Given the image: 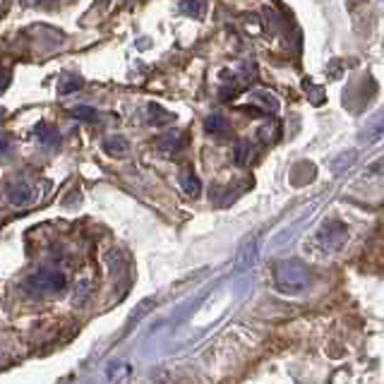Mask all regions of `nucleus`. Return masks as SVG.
Here are the masks:
<instances>
[{
  "instance_id": "nucleus-1",
  "label": "nucleus",
  "mask_w": 384,
  "mask_h": 384,
  "mask_svg": "<svg viewBox=\"0 0 384 384\" xmlns=\"http://www.w3.org/2000/svg\"><path fill=\"white\" fill-rule=\"evenodd\" d=\"M274 281H277V288L284 293H300L305 291L307 286L312 284V274L303 262L298 260H286L279 262L277 269H274Z\"/></svg>"
},
{
  "instance_id": "nucleus-2",
  "label": "nucleus",
  "mask_w": 384,
  "mask_h": 384,
  "mask_svg": "<svg viewBox=\"0 0 384 384\" xmlns=\"http://www.w3.org/2000/svg\"><path fill=\"white\" fill-rule=\"evenodd\" d=\"M65 286H68L65 274L55 272V269H41V272L31 274L27 279L29 291H38V293H60Z\"/></svg>"
},
{
  "instance_id": "nucleus-3",
  "label": "nucleus",
  "mask_w": 384,
  "mask_h": 384,
  "mask_svg": "<svg viewBox=\"0 0 384 384\" xmlns=\"http://www.w3.org/2000/svg\"><path fill=\"white\" fill-rule=\"evenodd\" d=\"M346 238H348V228L341 221H326L322 228H319V242L329 250L341 247Z\"/></svg>"
},
{
  "instance_id": "nucleus-4",
  "label": "nucleus",
  "mask_w": 384,
  "mask_h": 384,
  "mask_svg": "<svg viewBox=\"0 0 384 384\" xmlns=\"http://www.w3.org/2000/svg\"><path fill=\"white\" fill-rule=\"evenodd\" d=\"M8 200L15 204V207H24V204L31 202V188L24 181H15L8 185Z\"/></svg>"
},
{
  "instance_id": "nucleus-5",
  "label": "nucleus",
  "mask_w": 384,
  "mask_h": 384,
  "mask_svg": "<svg viewBox=\"0 0 384 384\" xmlns=\"http://www.w3.org/2000/svg\"><path fill=\"white\" fill-rule=\"evenodd\" d=\"M183 144H185V134L176 132V130L161 134V137H159V142H156V146H159V149H161L164 154H173V151H178Z\"/></svg>"
},
{
  "instance_id": "nucleus-6",
  "label": "nucleus",
  "mask_w": 384,
  "mask_h": 384,
  "mask_svg": "<svg viewBox=\"0 0 384 384\" xmlns=\"http://www.w3.org/2000/svg\"><path fill=\"white\" fill-rule=\"evenodd\" d=\"M34 132H36L38 142H41L43 146H58V144H60V132H58L53 125H48V123H38Z\"/></svg>"
},
{
  "instance_id": "nucleus-7",
  "label": "nucleus",
  "mask_w": 384,
  "mask_h": 384,
  "mask_svg": "<svg viewBox=\"0 0 384 384\" xmlns=\"http://www.w3.org/2000/svg\"><path fill=\"white\" fill-rule=\"evenodd\" d=\"M204 130H207L209 134H216V137H228L230 125H228V120L223 118L221 113H214V115H209V118H207Z\"/></svg>"
},
{
  "instance_id": "nucleus-8",
  "label": "nucleus",
  "mask_w": 384,
  "mask_h": 384,
  "mask_svg": "<svg viewBox=\"0 0 384 384\" xmlns=\"http://www.w3.org/2000/svg\"><path fill=\"white\" fill-rule=\"evenodd\" d=\"M181 188H183V192L188 197H197L202 192V183H200V178H197L190 169H185L181 173Z\"/></svg>"
},
{
  "instance_id": "nucleus-9",
  "label": "nucleus",
  "mask_w": 384,
  "mask_h": 384,
  "mask_svg": "<svg viewBox=\"0 0 384 384\" xmlns=\"http://www.w3.org/2000/svg\"><path fill=\"white\" fill-rule=\"evenodd\" d=\"M255 257H257V242H255V240H247L245 245L240 247L238 262H235V267H238V269H247V267L255 262Z\"/></svg>"
},
{
  "instance_id": "nucleus-10",
  "label": "nucleus",
  "mask_w": 384,
  "mask_h": 384,
  "mask_svg": "<svg viewBox=\"0 0 384 384\" xmlns=\"http://www.w3.org/2000/svg\"><path fill=\"white\" fill-rule=\"evenodd\" d=\"M146 113H149V123H151V125H159V127L169 125V123H173V120H176V115L169 113L166 108H161L159 104H149V111H146Z\"/></svg>"
},
{
  "instance_id": "nucleus-11",
  "label": "nucleus",
  "mask_w": 384,
  "mask_h": 384,
  "mask_svg": "<svg viewBox=\"0 0 384 384\" xmlns=\"http://www.w3.org/2000/svg\"><path fill=\"white\" fill-rule=\"evenodd\" d=\"M382 134H384V108L375 115L373 120H370L368 125H365V134H363V137L365 139H377V137H382Z\"/></svg>"
},
{
  "instance_id": "nucleus-12",
  "label": "nucleus",
  "mask_w": 384,
  "mask_h": 384,
  "mask_svg": "<svg viewBox=\"0 0 384 384\" xmlns=\"http://www.w3.org/2000/svg\"><path fill=\"white\" fill-rule=\"evenodd\" d=\"M104 149L111 154V156H125L127 149H130V144H127L125 137H108L104 142Z\"/></svg>"
},
{
  "instance_id": "nucleus-13",
  "label": "nucleus",
  "mask_w": 384,
  "mask_h": 384,
  "mask_svg": "<svg viewBox=\"0 0 384 384\" xmlns=\"http://www.w3.org/2000/svg\"><path fill=\"white\" fill-rule=\"evenodd\" d=\"M82 85H85V80H82V77L77 75V73H70V75H65V77L60 80V85H58V92L68 96V94L77 92V89H80Z\"/></svg>"
},
{
  "instance_id": "nucleus-14",
  "label": "nucleus",
  "mask_w": 384,
  "mask_h": 384,
  "mask_svg": "<svg viewBox=\"0 0 384 384\" xmlns=\"http://www.w3.org/2000/svg\"><path fill=\"white\" fill-rule=\"evenodd\" d=\"M252 99H257L265 104V111L267 113H277L279 111V99L274 94H269L267 89H257V92L252 94Z\"/></svg>"
},
{
  "instance_id": "nucleus-15",
  "label": "nucleus",
  "mask_w": 384,
  "mask_h": 384,
  "mask_svg": "<svg viewBox=\"0 0 384 384\" xmlns=\"http://www.w3.org/2000/svg\"><path fill=\"white\" fill-rule=\"evenodd\" d=\"M181 10L185 15H192V17H202L204 10H207V3L204 0H183L181 3Z\"/></svg>"
},
{
  "instance_id": "nucleus-16",
  "label": "nucleus",
  "mask_w": 384,
  "mask_h": 384,
  "mask_svg": "<svg viewBox=\"0 0 384 384\" xmlns=\"http://www.w3.org/2000/svg\"><path fill=\"white\" fill-rule=\"evenodd\" d=\"M260 139L265 144H274L279 139V123H267V125H262V130H260Z\"/></svg>"
},
{
  "instance_id": "nucleus-17",
  "label": "nucleus",
  "mask_w": 384,
  "mask_h": 384,
  "mask_svg": "<svg viewBox=\"0 0 384 384\" xmlns=\"http://www.w3.org/2000/svg\"><path fill=\"white\" fill-rule=\"evenodd\" d=\"M70 113H73V118L82 120V123H94L96 120V111L92 106H75Z\"/></svg>"
},
{
  "instance_id": "nucleus-18",
  "label": "nucleus",
  "mask_w": 384,
  "mask_h": 384,
  "mask_svg": "<svg viewBox=\"0 0 384 384\" xmlns=\"http://www.w3.org/2000/svg\"><path fill=\"white\" fill-rule=\"evenodd\" d=\"M233 159H235V164H238V166L247 164V159H250V142H247V139H240V142L235 144Z\"/></svg>"
},
{
  "instance_id": "nucleus-19",
  "label": "nucleus",
  "mask_w": 384,
  "mask_h": 384,
  "mask_svg": "<svg viewBox=\"0 0 384 384\" xmlns=\"http://www.w3.org/2000/svg\"><path fill=\"white\" fill-rule=\"evenodd\" d=\"M154 305V300L149 298V300H144V303L142 305H137V310H134L132 312V315H130V324L132 322H137V319H142L144 315H146V312H149V307Z\"/></svg>"
},
{
  "instance_id": "nucleus-20",
  "label": "nucleus",
  "mask_w": 384,
  "mask_h": 384,
  "mask_svg": "<svg viewBox=\"0 0 384 384\" xmlns=\"http://www.w3.org/2000/svg\"><path fill=\"white\" fill-rule=\"evenodd\" d=\"M10 139L5 137V134H0V156H10Z\"/></svg>"
},
{
  "instance_id": "nucleus-21",
  "label": "nucleus",
  "mask_w": 384,
  "mask_h": 384,
  "mask_svg": "<svg viewBox=\"0 0 384 384\" xmlns=\"http://www.w3.org/2000/svg\"><path fill=\"white\" fill-rule=\"evenodd\" d=\"M8 82H10V77H3V80H0V92H3V89L8 87Z\"/></svg>"
},
{
  "instance_id": "nucleus-22",
  "label": "nucleus",
  "mask_w": 384,
  "mask_h": 384,
  "mask_svg": "<svg viewBox=\"0 0 384 384\" xmlns=\"http://www.w3.org/2000/svg\"><path fill=\"white\" fill-rule=\"evenodd\" d=\"M0 123H3V108H0Z\"/></svg>"
},
{
  "instance_id": "nucleus-23",
  "label": "nucleus",
  "mask_w": 384,
  "mask_h": 384,
  "mask_svg": "<svg viewBox=\"0 0 384 384\" xmlns=\"http://www.w3.org/2000/svg\"><path fill=\"white\" fill-rule=\"evenodd\" d=\"M22 3H31V0H22Z\"/></svg>"
}]
</instances>
